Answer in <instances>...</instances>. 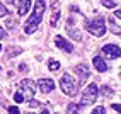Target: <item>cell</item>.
Returning a JSON list of instances; mask_svg holds the SVG:
<instances>
[{
  "mask_svg": "<svg viewBox=\"0 0 121 114\" xmlns=\"http://www.w3.org/2000/svg\"><path fill=\"white\" fill-rule=\"evenodd\" d=\"M19 70H21V72H27V67H26V65H22V63H21V65H19Z\"/></svg>",
  "mask_w": 121,
  "mask_h": 114,
  "instance_id": "25",
  "label": "cell"
},
{
  "mask_svg": "<svg viewBox=\"0 0 121 114\" xmlns=\"http://www.w3.org/2000/svg\"><path fill=\"white\" fill-rule=\"evenodd\" d=\"M75 111H80V106H75V104H70V106H68V112H75Z\"/></svg>",
  "mask_w": 121,
  "mask_h": 114,
  "instance_id": "19",
  "label": "cell"
},
{
  "mask_svg": "<svg viewBox=\"0 0 121 114\" xmlns=\"http://www.w3.org/2000/svg\"><path fill=\"white\" fill-rule=\"evenodd\" d=\"M114 15H116L118 19H121V10H116V12H114Z\"/></svg>",
  "mask_w": 121,
  "mask_h": 114,
  "instance_id": "27",
  "label": "cell"
},
{
  "mask_svg": "<svg viewBox=\"0 0 121 114\" xmlns=\"http://www.w3.org/2000/svg\"><path fill=\"white\" fill-rule=\"evenodd\" d=\"M0 51H2V46H0Z\"/></svg>",
  "mask_w": 121,
  "mask_h": 114,
  "instance_id": "28",
  "label": "cell"
},
{
  "mask_svg": "<svg viewBox=\"0 0 121 114\" xmlns=\"http://www.w3.org/2000/svg\"><path fill=\"white\" fill-rule=\"evenodd\" d=\"M58 19H60V9H58V2H55L53 4V17H51V26L56 27L58 26Z\"/></svg>",
  "mask_w": 121,
  "mask_h": 114,
  "instance_id": "12",
  "label": "cell"
},
{
  "mask_svg": "<svg viewBox=\"0 0 121 114\" xmlns=\"http://www.w3.org/2000/svg\"><path fill=\"white\" fill-rule=\"evenodd\" d=\"M102 55L106 56V58L116 60V58L121 56V50H119V46H116V44H106L102 48Z\"/></svg>",
  "mask_w": 121,
  "mask_h": 114,
  "instance_id": "6",
  "label": "cell"
},
{
  "mask_svg": "<svg viewBox=\"0 0 121 114\" xmlns=\"http://www.w3.org/2000/svg\"><path fill=\"white\" fill-rule=\"evenodd\" d=\"M21 94L24 97V101H31L34 99V94H36V82H33L31 78H24L22 84H21Z\"/></svg>",
  "mask_w": 121,
  "mask_h": 114,
  "instance_id": "5",
  "label": "cell"
},
{
  "mask_svg": "<svg viewBox=\"0 0 121 114\" xmlns=\"http://www.w3.org/2000/svg\"><path fill=\"white\" fill-rule=\"evenodd\" d=\"M14 101H15V102H22V101H24L22 94H21V92H15V94H14Z\"/></svg>",
  "mask_w": 121,
  "mask_h": 114,
  "instance_id": "18",
  "label": "cell"
},
{
  "mask_svg": "<svg viewBox=\"0 0 121 114\" xmlns=\"http://www.w3.org/2000/svg\"><path fill=\"white\" fill-rule=\"evenodd\" d=\"M44 9H46L44 0H36V5L33 9V14H31V17L26 21V24H24V32H26V34H33V32L38 29L39 22H41V19H43Z\"/></svg>",
  "mask_w": 121,
  "mask_h": 114,
  "instance_id": "1",
  "label": "cell"
},
{
  "mask_svg": "<svg viewBox=\"0 0 121 114\" xmlns=\"http://www.w3.org/2000/svg\"><path fill=\"white\" fill-rule=\"evenodd\" d=\"M67 32H68V36L72 39H75V41H82V34H80V31L78 29H73V27H72V24H68Z\"/></svg>",
  "mask_w": 121,
  "mask_h": 114,
  "instance_id": "13",
  "label": "cell"
},
{
  "mask_svg": "<svg viewBox=\"0 0 121 114\" xmlns=\"http://www.w3.org/2000/svg\"><path fill=\"white\" fill-rule=\"evenodd\" d=\"M101 94H102V95H106V97H112V95H114V90H112L109 85H102Z\"/></svg>",
  "mask_w": 121,
  "mask_h": 114,
  "instance_id": "14",
  "label": "cell"
},
{
  "mask_svg": "<svg viewBox=\"0 0 121 114\" xmlns=\"http://www.w3.org/2000/svg\"><path fill=\"white\" fill-rule=\"evenodd\" d=\"M9 112H15V114H17V112H19V107H15V106H12V107H9Z\"/></svg>",
  "mask_w": 121,
  "mask_h": 114,
  "instance_id": "22",
  "label": "cell"
},
{
  "mask_svg": "<svg viewBox=\"0 0 121 114\" xmlns=\"http://www.w3.org/2000/svg\"><path fill=\"white\" fill-rule=\"evenodd\" d=\"M85 29L91 32L92 36H95V38L104 36V34H106V22H104V17H97L94 21L85 22Z\"/></svg>",
  "mask_w": 121,
  "mask_h": 114,
  "instance_id": "3",
  "label": "cell"
},
{
  "mask_svg": "<svg viewBox=\"0 0 121 114\" xmlns=\"http://www.w3.org/2000/svg\"><path fill=\"white\" fill-rule=\"evenodd\" d=\"M29 9H31V0H22V2L17 5V14L22 17V15H26L29 12Z\"/></svg>",
  "mask_w": 121,
  "mask_h": 114,
  "instance_id": "11",
  "label": "cell"
},
{
  "mask_svg": "<svg viewBox=\"0 0 121 114\" xmlns=\"http://www.w3.org/2000/svg\"><path fill=\"white\" fill-rule=\"evenodd\" d=\"M102 5L104 7H109V9H114V7H116V4L112 2V0H102Z\"/></svg>",
  "mask_w": 121,
  "mask_h": 114,
  "instance_id": "17",
  "label": "cell"
},
{
  "mask_svg": "<svg viewBox=\"0 0 121 114\" xmlns=\"http://www.w3.org/2000/svg\"><path fill=\"white\" fill-rule=\"evenodd\" d=\"M112 109H114V111H118V112H119V109H121V106H119V104H112Z\"/></svg>",
  "mask_w": 121,
  "mask_h": 114,
  "instance_id": "26",
  "label": "cell"
},
{
  "mask_svg": "<svg viewBox=\"0 0 121 114\" xmlns=\"http://www.w3.org/2000/svg\"><path fill=\"white\" fill-rule=\"evenodd\" d=\"M55 44L60 48V50H63L65 53H72L73 51V46H72V43H68L65 38H61V36H56L55 38Z\"/></svg>",
  "mask_w": 121,
  "mask_h": 114,
  "instance_id": "9",
  "label": "cell"
},
{
  "mask_svg": "<svg viewBox=\"0 0 121 114\" xmlns=\"http://www.w3.org/2000/svg\"><path fill=\"white\" fill-rule=\"evenodd\" d=\"M38 89L43 94H50L51 90H55V82L51 78H39L38 80Z\"/></svg>",
  "mask_w": 121,
  "mask_h": 114,
  "instance_id": "8",
  "label": "cell"
},
{
  "mask_svg": "<svg viewBox=\"0 0 121 114\" xmlns=\"http://www.w3.org/2000/svg\"><path fill=\"white\" fill-rule=\"evenodd\" d=\"M94 112H95V114H102V112H106V109H104V107H95Z\"/></svg>",
  "mask_w": 121,
  "mask_h": 114,
  "instance_id": "21",
  "label": "cell"
},
{
  "mask_svg": "<svg viewBox=\"0 0 121 114\" xmlns=\"http://www.w3.org/2000/svg\"><path fill=\"white\" fill-rule=\"evenodd\" d=\"M48 68L53 70V72H56V70L60 68V63L56 61V60H50V61H48Z\"/></svg>",
  "mask_w": 121,
  "mask_h": 114,
  "instance_id": "15",
  "label": "cell"
},
{
  "mask_svg": "<svg viewBox=\"0 0 121 114\" xmlns=\"http://www.w3.org/2000/svg\"><path fill=\"white\" fill-rule=\"evenodd\" d=\"M7 2H9V4H14V5H19L22 0H7Z\"/></svg>",
  "mask_w": 121,
  "mask_h": 114,
  "instance_id": "24",
  "label": "cell"
},
{
  "mask_svg": "<svg viewBox=\"0 0 121 114\" xmlns=\"http://www.w3.org/2000/svg\"><path fill=\"white\" fill-rule=\"evenodd\" d=\"M7 14H9V9H5V5L0 2V17H5Z\"/></svg>",
  "mask_w": 121,
  "mask_h": 114,
  "instance_id": "16",
  "label": "cell"
},
{
  "mask_svg": "<svg viewBox=\"0 0 121 114\" xmlns=\"http://www.w3.org/2000/svg\"><path fill=\"white\" fill-rule=\"evenodd\" d=\"M22 50H21V48H12V51L9 53V56H15V55H19Z\"/></svg>",
  "mask_w": 121,
  "mask_h": 114,
  "instance_id": "20",
  "label": "cell"
},
{
  "mask_svg": "<svg viewBox=\"0 0 121 114\" xmlns=\"http://www.w3.org/2000/svg\"><path fill=\"white\" fill-rule=\"evenodd\" d=\"M92 65H94V68L97 70V72H101V73H104V72L108 70V65H106V61H104L102 56H94Z\"/></svg>",
  "mask_w": 121,
  "mask_h": 114,
  "instance_id": "10",
  "label": "cell"
},
{
  "mask_svg": "<svg viewBox=\"0 0 121 114\" xmlns=\"http://www.w3.org/2000/svg\"><path fill=\"white\" fill-rule=\"evenodd\" d=\"M78 87H80V84L75 77H72L70 73H63V77L60 78V89H61L63 94L73 97L78 92Z\"/></svg>",
  "mask_w": 121,
  "mask_h": 114,
  "instance_id": "2",
  "label": "cell"
},
{
  "mask_svg": "<svg viewBox=\"0 0 121 114\" xmlns=\"http://www.w3.org/2000/svg\"><path fill=\"white\" fill-rule=\"evenodd\" d=\"M75 73L78 77V84H84L85 80L89 78V75H91V70H89V65L85 63H78L75 67Z\"/></svg>",
  "mask_w": 121,
  "mask_h": 114,
  "instance_id": "7",
  "label": "cell"
},
{
  "mask_svg": "<svg viewBox=\"0 0 121 114\" xmlns=\"http://www.w3.org/2000/svg\"><path fill=\"white\" fill-rule=\"evenodd\" d=\"M7 36V32H5V29H2V27H0V39H4Z\"/></svg>",
  "mask_w": 121,
  "mask_h": 114,
  "instance_id": "23",
  "label": "cell"
},
{
  "mask_svg": "<svg viewBox=\"0 0 121 114\" xmlns=\"http://www.w3.org/2000/svg\"><path fill=\"white\" fill-rule=\"evenodd\" d=\"M97 85L95 84H91V85H87L85 87V90L82 94V99H80V107H84V106H91L95 102V99H97Z\"/></svg>",
  "mask_w": 121,
  "mask_h": 114,
  "instance_id": "4",
  "label": "cell"
}]
</instances>
